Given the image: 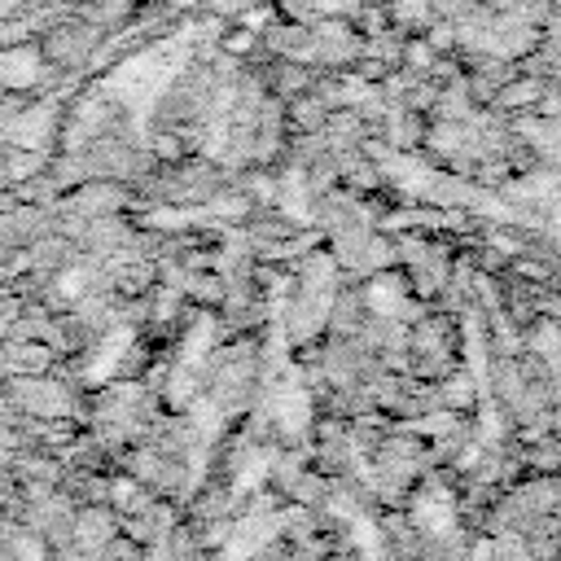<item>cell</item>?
Wrapping results in <instances>:
<instances>
[{"instance_id":"1","label":"cell","mask_w":561,"mask_h":561,"mask_svg":"<svg viewBox=\"0 0 561 561\" xmlns=\"http://www.w3.org/2000/svg\"><path fill=\"white\" fill-rule=\"evenodd\" d=\"M548 206L561 210V175H552V193H548Z\"/></svg>"}]
</instances>
